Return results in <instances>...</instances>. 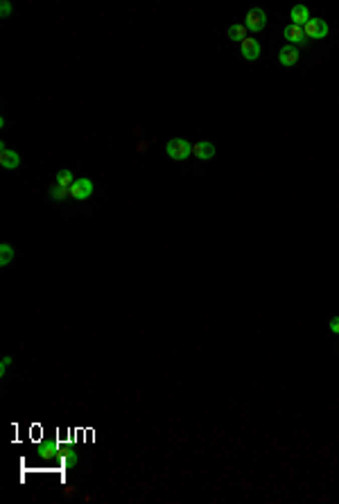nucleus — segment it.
I'll use <instances>...</instances> for the list:
<instances>
[{"mask_svg":"<svg viewBox=\"0 0 339 504\" xmlns=\"http://www.w3.org/2000/svg\"><path fill=\"white\" fill-rule=\"evenodd\" d=\"M303 32H305L307 39H325L328 37V25L321 19H310L303 25Z\"/></svg>","mask_w":339,"mask_h":504,"instance_id":"nucleus-4","label":"nucleus"},{"mask_svg":"<svg viewBox=\"0 0 339 504\" xmlns=\"http://www.w3.org/2000/svg\"><path fill=\"white\" fill-rule=\"evenodd\" d=\"M0 165H3L5 170H16L18 165H21V156H18L16 152L7 150V147H3V150H0Z\"/></svg>","mask_w":339,"mask_h":504,"instance_id":"nucleus-7","label":"nucleus"},{"mask_svg":"<svg viewBox=\"0 0 339 504\" xmlns=\"http://www.w3.org/2000/svg\"><path fill=\"white\" fill-rule=\"evenodd\" d=\"M0 14H3V19H5V16H9V14H12V5H9L7 0H3V5H0Z\"/></svg>","mask_w":339,"mask_h":504,"instance_id":"nucleus-17","label":"nucleus"},{"mask_svg":"<svg viewBox=\"0 0 339 504\" xmlns=\"http://www.w3.org/2000/svg\"><path fill=\"white\" fill-rule=\"evenodd\" d=\"M289 19H292L294 25H301V28H303V25L310 21V12H307L305 5H294L292 12H289Z\"/></svg>","mask_w":339,"mask_h":504,"instance_id":"nucleus-9","label":"nucleus"},{"mask_svg":"<svg viewBox=\"0 0 339 504\" xmlns=\"http://www.w3.org/2000/svg\"><path fill=\"white\" fill-rule=\"evenodd\" d=\"M39 452H41V457H43V459L57 457V454H59V452H57V443H54V441H45V443L39 448Z\"/></svg>","mask_w":339,"mask_h":504,"instance_id":"nucleus-14","label":"nucleus"},{"mask_svg":"<svg viewBox=\"0 0 339 504\" xmlns=\"http://www.w3.org/2000/svg\"><path fill=\"white\" fill-rule=\"evenodd\" d=\"M165 152H167V156H170V159L185 161L190 154H192V145H190L188 141H183V138H172V141H167Z\"/></svg>","mask_w":339,"mask_h":504,"instance_id":"nucleus-1","label":"nucleus"},{"mask_svg":"<svg viewBox=\"0 0 339 504\" xmlns=\"http://www.w3.org/2000/svg\"><path fill=\"white\" fill-rule=\"evenodd\" d=\"M192 154L197 156V159H201V161H206V159H212V156H215V145H212V143H208V141L194 143V147H192Z\"/></svg>","mask_w":339,"mask_h":504,"instance_id":"nucleus-8","label":"nucleus"},{"mask_svg":"<svg viewBox=\"0 0 339 504\" xmlns=\"http://www.w3.org/2000/svg\"><path fill=\"white\" fill-rule=\"evenodd\" d=\"M229 39L231 41H240L242 43L247 39V28L244 25H231L229 28Z\"/></svg>","mask_w":339,"mask_h":504,"instance_id":"nucleus-12","label":"nucleus"},{"mask_svg":"<svg viewBox=\"0 0 339 504\" xmlns=\"http://www.w3.org/2000/svg\"><path fill=\"white\" fill-rule=\"evenodd\" d=\"M68 195H70V188H66V186H59V183H54V186H50V197H52V199H57V201H63V199H68Z\"/></svg>","mask_w":339,"mask_h":504,"instance_id":"nucleus-11","label":"nucleus"},{"mask_svg":"<svg viewBox=\"0 0 339 504\" xmlns=\"http://www.w3.org/2000/svg\"><path fill=\"white\" fill-rule=\"evenodd\" d=\"M9 364H12V357L7 355V357H3V362H0V375H5V373H7V366H9Z\"/></svg>","mask_w":339,"mask_h":504,"instance_id":"nucleus-18","label":"nucleus"},{"mask_svg":"<svg viewBox=\"0 0 339 504\" xmlns=\"http://www.w3.org/2000/svg\"><path fill=\"white\" fill-rule=\"evenodd\" d=\"M283 37H285V41H289V46H303V43H307V37H305V32H303V28L301 25H294V23L285 25Z\"/></svg>","mask_w":339,"mask_h":504,"instance_id":"nucleus-5","label":"nucleus"},{"mask_svg":"<svg viewBox=\"0 0 339 504\" xmlns=\"http://www.w3.org/2000/svg\"><path fill=\"white\" fill-rule=\"evenodd\" d=\"M240 48H242V57L247 61H256L258 57H260V43H258L253 37L244 39V41L240 43Z\"/></svg>","mask_w":339,"mask_h":504,"instance_id":"nucleus-6","label":"nucleus"},{"mask_svg":"<svg viewBox=\"0 0 339 504\" xmlns=\"http://www.w3.org/2000/svg\"><path fill=\"white\" fill-rule=\"evenodd\" d=\"M63 463H66L68 468H72V466H75V463H77V454L72 452V450H68V454H66V457H63Z\"/></svg>","mask_w":339,"mask_h":504,"instance_id":"nucleus-16","label":"nucleus"},{"mask_svg":"<svg viewBox=\"0 0 339 504\" xmlns=\"http://www.w3.org/2000/svg\"><path fill=\"white\" fill-rule=\"evenodd\" d=\"M278 61L283 66H294L298 61V50L294 46H285V48H280V52H278Z\"/></svg>","mask_w":339,"mask_h":504,"instance_id":"nucleus-10","label":"nucleus"},{"mask_svg":"<svg viewBox=\"0 0 339 504\" xmlns=\"http://www.w3.org/2000/svg\"><path fill=\"white\" fill-rule=\"evenodd\" d=\"M72 181H75V179H72L70 170H59L57 177H54V183H59V186H66V188H70Z\"/></svg>","mask_w":339,"mask_h":504,"instance_id":"nucleus-13","label":"nucleus"},{"mask_svg":"<svg viewBox=\"0 0 339 504\" xmlns=\"http://www.w3.org/2000/svg\"><path fill=\"white\" fill-rule=\"evenodd\" d=\"M93 195V181L90 179H75L72 181V186H70V197L72 199H77V201H84V199H88V197Z\"/></svg>","mask_w":339,"mask_h":504,"instance_id":"nucleus-3","label":"nucleus"},{"mask_svg":"<svg viewBox=\"0 0 339 504\" xmlns=\"http://www.w3.org/2000/svg\"><path fill=\"white\" fill-rule=\"evenodd\" d=\"M330 330H332L334 335H339V317H334L332 321H330Z\"/></svg>","mask_w":339,"mask_h":504,"instance_id":"nucleus-19","label":"nucleus"},{"mask_svg":"<svg viewBox=\"0 0 339 504\" xmlns=\"http://www.w3.org/2000/svg\"><path fill=\"white\" fill-rule=\"evenodd\" d=\"M267 25V14L260 10V7H253V10H249L247 19H244V28L249 30V32H262Z\"/></svg>","mask_w":339,"mask_h":504,"instance_id":"nucleus-2","label":"nucleus"},{"mask_svg":"<svg viewBox=\"0 0 339 504\" xmlns=\"http://www.w3.org/2000/svg\"><path fill=\"white\" fill-rule=\"evenodd\" d=\"M12 258H14V249L9 244H3L0 246V265L3 267H7L9 263H12Z\"/></svg>","mask_w":339,"mask_h":504,"instance_id":"nucleus-15","label":"nucleus"}]
</instances>
